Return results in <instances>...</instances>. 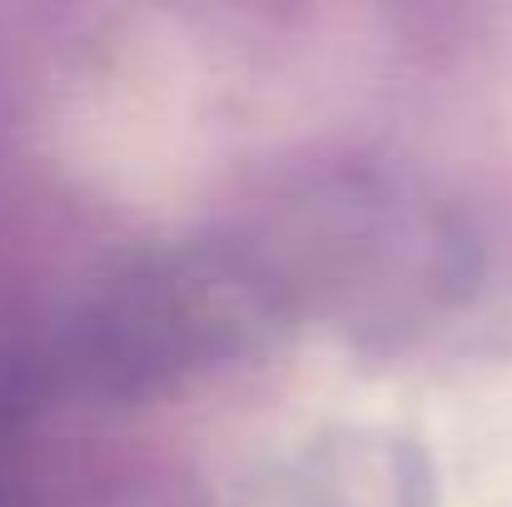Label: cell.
Returning a JSON list of instances; mask_svg holds the SVG:
<instances>
[{
  "mask_svg": "<svg viewBox=\"0 0 512 507\" xmlns=\"http://www.w3.org/2000/svg\"><path fill=\"white\" fill-rule=\"evenodd\" d=\"M284 507H438V483L413 438L343 423L299 448L284 478Z\"/></svg>",
  "mask_w": 512,
  "mask_h": 507,
  "instance_id": "cell-1",
  "label": "cell"
}]
</instances>
